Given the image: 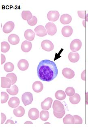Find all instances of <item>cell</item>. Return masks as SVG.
I'll return each instance as SVG.
<instances>
[{
  "label": "cell",
  "instance_id": "1",
  "mask_svg": "<svg viewBox=\"0 0 88 128\" xmlns=\"http://www.w3.org/2000/svg\"><path fill=\"white\" fill-rule=\"evenodd\" d=\"M37 73L38 77L41 80L50 82L57 77L58 70L54 62L44 60L39 62L37 66Z\"/></svg>",
  "mask_w": 88,
  "mask_h": 128
},
{
  "label": "cell",
  "instance_id": "2",
  "mask_svg": "<svg viewBox=\"0 0 88 128\" xmlns=\"http://www.w3.org/2000/svg\"><path fill=\"white\" fill-rule=\"evenodd\" d=\"M22 101L25 106L31 104L33 101V96L31 92H26L23 94L22 97Z\"/></svg>",
  "mask_w": 88,
  "mask_h": 128
},
{
  "label": "cell",
  "instance_id": "3",
  "mask_svg": "<svg viewBox=\"0 0 88 128\" xmlns=\"http://www.w3.org/2000/svg\"><path fill=\"white\" fill-rule=\"evenodd\" d=\"M82 46V42L80 40L76 39L73 40L71 42L70 45V48L72 51L75 52L79 50L81 48Z\"/></svg>",
  "mask_w": 88,
  "mask_h": 128
},
{
  "label": "cell",
  "instance_id": "4",
  "mask_svg": "<svg viewBox=\"0 0 88 128\" xmlns=\"http://www.w3.org/2000/svg\"><path fill=\"white\" fill-rule=\"evenodd\" d=\"M46 28L48 35L53 36L57 32V26L53 22H48L46 25Z\"/></svg>",
  "mask_w": 88,
  "mask_h": 128
},
{
  "label": "cell",
  "instance_id": "5",
  "mask_svg": "<svg viewBox=\"0 0 88 128\" xmlns=\"http://www.w3.org/2000/svg\"><path fill=\"white\" fill-rule=\"evenodd\" d=\"M41 47L45 51L50 52L53 50V44L49 40H44L43 41L41 44Z\"/></svg>",
  "mask_w": 88,
  "mask_h": 128
},
{
  "label": "cell",
  "instance_id": "6",
  "mask_svg": "<svg viewBox=\"0 0 88 128\" xmlns=\"http://www.w3.org/2000/svg\"><path fill=\"white\" fill-rule=\"evenodd\" d=\"M60 14L58 11H50L47 14L48 20L52 22H55L59 19Z\"/></svg>",
  "mask_w": 88,
  "mask_h": 128
},
{
  "label": "cell",
  "instance_id": "7",
  "mask_svg": "<svg viewBox=\"0 0 88 128\" xmlns=\"http://www.w3.org/2000/svg\"><path fill=\"white\" fill-rule=\"evenodd\" d=\"M28 116L32 120H36L39 118V111L35 108H31L28 112Z\"/></svg>",
  "mask_w": 88,
  "mask_h": 128
},
{
  "label": "cell",
  "instance_id": "8",
  "mask_svg": "<svg viewBox=\"0 0 88 128\" xmlns=\"http://www.w3.org/2000/svg\"><path fill=\"white\" fill-rule=\"evenodd\" d=\"M53 100L50 97H48L41 102V107L43 110H49L51 108Z\"/></svg>",
  "mask_w": 88,
  "mask_h": 128
},
{
  "label": "cell",
  "instance_id": "9",
  "mask_svg": "<svg viewBox=\"0 0 88 128\" xmlns=\"http://www.w3.org/2000/svg\"><path fill=\"white\" fill-rule=\"evenodd\" d=\"M52 108L54 111L57 112H61L65 110L64 106L61 102L58 100L54 102Z\"/></svg>",
  "mask_w": 88,
  "mask_h": 128
},
{
  "label": "cell",
  "instance_id": "10",
  "mask_svg": "<svg viewBox=\"0 0 88 128\" xmlns=\"http://www.w3.org/2000/svg\"><path fill=\"white\" fill-rule=\"evenodd\" d=\"M62 74L65 77L68 79H72L75 76L74 71L68 68H66L63 70Z\"/></svg>",
  "mask_w": 88,
  "mask_h": 128
},
{
  "label": "cell",
  "instance_id": "11",
  "mask_svg": "<svg viewBox=\"0 0 88 128\" xmlns=\"http://www.w3.org/2000/svg\"><path fill=\"white\" fill-rule=\"evenodd\" d=\"M36 35L39 37H44L47 35L46 28L42 25H39L35 28Z\"/></svg>",
  "mask_w": 88,
  "mask_h": 128
},
{
  "label": "cell",
  "instance_id": "12",
  "mask_svg": "<svg viewBox=\"0 0 88 128\" xmlns=\"http://www.w3.org/2000/svg\"><path fill=\"white\" fill-rule=\"evenodd\" d=\"M15 24L14 22L12 21H9L4 24L2 30L5 34H9L13 30Z\"/></svg>",
  "mask_w": 88,
  "mask_h": 128
},
{
  "label": "cell",
  "instance_id": "13",
  "mask_svg": "<svg viewBox=\"0 0 88 128\" xmlns=\"http://www.w3.org/2000/svg\"><path fill=\"white\" fill-rule=\"evenodd\" d=\"M12 85V82L8 77H2L1 78V87L2 88H10Z\"/></svg>",
  "mask_w": 88,
  "mask_h": 128
},
{
  "label": "cell",
  "instance_id": "14",
  "mask_svg": "<svg viewBox=\"0 0 88 128\" xmlns=\"http://www.w3.org/2000/svg\"><path fill=\"white\" fill-rule=\"evenodd\" d=\"M29 64L26 60L22 59L19 61L17 64V67L18 68L22 71L26 70L28 68Z\"/></svg>",
  "mask_w": 88,
  "mask_h": 128
},
{
  "label": "cell",
  "instance_id": "15",
  "mask_svg": "<svg viewBox=\"0 0 88 128\" xmlns=\"http://www.w3.org/2000/svg\"><path fill=\"white\" fill-rule=\"evenodd\" d=\"M61 32L63 36L68 38L72 36L73 33V29L70 26H65L62 28Z\"/></svg>",
  "mask_w": 88,
  "mask_h": 128
},
{
  "label": "cell",
  "instance_id": "16",
  "mask_svg": "<svg viewBox=\"0 0 88 128\" xmlns=\"http://www.w3.org/2000/svg\"><path fill=\"white\" fill-rule=\"evenodd\" d=\"M9 42L12 45H17L20 42V39L19 36L15 34H11L8 38Z\"/></svg>",
  "mask_w": 88,
  "mask_h": 128
},
{
  "label": "cell",
  "instance_id": "17",
  "mask_svg": "<svg viewBox=\"0 0 88 128\" xmlns=\"http://www.w3.org/2000/svg\"><path fill=\"white\" fill-rule=\"evenodd\" d=\"M33 90L36 93L41 92L44 88L42 83L39 81H36L33 83L32 86Z\"/></svg>",
  "mask_w": 88,
  "mask_h": 128
},
{
  "label": "cell",
  "instance_id": "18",
  "mask_svg": "<svg viewBox=\"0 0 88 128\" xmlns=\"http://www.w3.org/2000/svg\"><path fill=\"white\" fill-rule=\"evenodd\" d=\"M32 47L31 42L24 41L22 43L21 45V49L22 50L25 52H28L31 50Z\"/></svg>",
  "mask_w": 88,
  "mask_h": 128
},
{
  "label": "cell",
  "instance_id": "19",
  "mask_svg": "<svg viewBox=\"0 0 88 128\" xmlns=\"http://www.w3.org/2000/svg\"><path fill=\"white\" fill-rule=\"evenodd\" d=\"M20 103L19 99L17 97L10 98L8 102V105L11 108H16L18 106Z\"/></svg>",
  "mask_w": 88,
  "mask_h": 128
},
{
  "label": "cell",
  "instance_id": "20",
  "mask_svg": "<svg viewBox=\"0 0 88 128\" xmlns=\"http://www.w3.org/2000/svg\"><path fill=\"white\" fill-rule=\"evenodd\" d=\"M60 21L62 24H67L72 22V17L69 14H64L61 17Z\"/></svg>",
  "mask_w": 88,
  "mask_h": 128
},
{
  "label": "cell",
  "instance_id": "21",
  "mask_svg": "<svg viewBox=\"0 0 88 128\" xmlns=\"http://www.w3.org/2000/svg\"><path fill=\"white\" fill-rule=\"evenodd\" d=\"M35 33L32 30H27L25 31L24 36L25 39L29 41H33L35 37Z\"/></svg>",
  "mask_w": 88,
  "mask_h": 128
},
{
  "label": "cell",
  "instance_id": "22",
  "mask_svg": "<svg viewBox=\"0 0 88 128\" xmlns=\"http://www.w3.org/2000/svg\"><path fill=\"white\" fill-rule=\"evenodd\" d=\"M69 60L71 62L76 63L80 59L79 54L78 52H70L68 55Z\"/></svg>",
  "mask_w": 88,
  "mask_h": 128
},
{
  "label": "cell",
  "instance_id": "23",
  "mask_svg": "<svg viewBox=\"0 0 88 128\" xmlns=\"http://www.w3.org/2000/svg\"><path fill=\"white\" fill-rule=\"evenodd\" d=\"M13 114L17 117H21L25 114V110L22 106H19L13 110Z\"/></svg>",
  "mask_w": 88,
  "mask_h": 128
},
{
  "label": "cell",
  "instance_id": "24",
  "mask_svg": "<svg viewBox=\"0 0 88 128\" xmlns=\"http://www.w3.org/2000/svg\"><path fill=\"white\" fill-rule=\"evenodd\" d=\"M64 124H74L75 122V119L74 116L70 114H67L63 119Z\"/></svg>",
  "mask_w": 88,
  "mask_h": 128
},
{
  "label": "cell",
  "instance_id": "25",
  "mask_svg": "<svg viewBox=\"0 0 88 128\" xmlns=\"http://www.w3.org/2000/svg\"><path fill=\"white\" fill-rule=\"evenodd\" d=\"M70 101L72 104H76L79 103L81 101V98L80 96L78 94L75 93L72 96L70 97Z\"/></svg>",
  "mask_w": 88,
  "mask_h": 128
},
{
  "label": "cell",
  "instance_id": "26",
  "mask_svg": "<svg viewBox=\"0 0 88 128\" xmlns=\"http://www.w3.org/2000/svg\"><path fill=\"white\" fill-rule=\"evenodd\" d=\"M55 98L58 100H63L66 97L65 92L62 90H58L55 94Z\"/></svg>",
  "mask_w": 88,
  "mask_h": 128
},
{
  "label": "cell",
  "instance_id": "27",
  "mask_svg": "<svg viewBox=\"0 0 88 128\" xmlns=\"http://www.w3.org/2000/svg\"><path fill=\"white\" fill-rule=\"evenodd\" d=\"M22 17L23 20L28 21L31 20L33 16L30 11H23L22 12Z\"/></svg>",
  "mask_w": 88,
  "mask_h": 128
},
{
  "label": "cell",
  "instance_id": "28",
  "mask_svg": "<svg viewBox=\"0 0 88 128\" xmlns=\"http://www.w3.org/2000/svg\"><path fill=\"white\" fill-rule=\"evenodd\" d=\"M7 92L11 95H16L18 93V88L16 85H13L10 89H7Z\"/></svg>",
  "mask_w": 88,
  "mask_h": 128
},
{
  "label": "cell",
  "instance_id": "29",
  "mask_svg": "<svg viewBox=\"0 0 88 128\" xmlns=\"http://www.w3.org/2000/svg\"><path fill=\"white\" fill-rule=\"evenodd\" d=\"M10 49V45L6 42L1 43V51L2 52H7Z\"/></svg>",
  "mask_w": 88,
  "mask_h": 128
},
{
  "label": "cell",
  "instance_id": "30",
  "mask_svg": "<svg viewBox=\"0 0 88 128\" xmlns=\"http://www.w3.org/2000/svg\"><path fill=\"white\" fill-rule=\"evenodd\" d=\"M49 116H50V115L48 111L44 110L41 112L40 118L42 120L44 121L47 120L49 118Z\"/></svg>",
  "mask_w": 88,
  "mask_h": 128
},
{
  "label": "cell",
  "instance_id": "31",
  "mask_svg": "<svg viewBox=\"0 0 88 128\" xmlns=\"http://www.w3.org/2000/svg\"><path fill=\"white\" fill-rule=\"evenodd\" d=\"M4 69L6 72H12L14 69V65L11 62H7L4 64Z\"/></svg>",
  "mask_w": 88,
  "mask_h": 128
},
{
  "label": "cell",
  "instance_id": "32",
  "mask_svg": "<svg viewBox=\"0 0 88 128\" xmlns=\"http://www.w3.org/2000/svg\"><path fill=\"white\" fill-rule=\"evenodd\" d=\"M6 77L9 78L11 79L12 82V85H13L14 84H15L17 80V77L16 75L13 73H11L8 74L6 75Z\"/></svg>",
  "mask_w": 88,
  "mask_h": 128
},
{
  "label": "cell",
  "instance_id": "33",
  "mask_svg": "<svg viewBox=\"0 0 88 128\" xmlns=\"http://www.w3.org/2000/svg\"><path fill=\"white\" fill-rule=\"evenodd\" d=\"M65 93L69 96H72L75 94V90L73 87H68L65 90Z\"/></svg>",
  "mask_w": 88,
  "mask_h": 128
},
{
  "label": "cell",
  "instance_id": "34",
  "mask_svg": "<svg viewBox=\"0 0 88 128\" xmlns=\"http://www.w3.org/2000/svg\"><path fill=\"white\" fill-rule=\"evenodd\" d=\"M9 98V95L5 92H1V103L3 104L7 102Z\"/></svg>",
  "mask_w": 88,
  "mask_h": 128
},
{
  "label": "cell",
  "instance_id": "35",
  "mask_svg": "<svg viewBox=\"0 0 88 128\" xmlns=\"http://www.w3.org/2000/svg\"><path fill=\"white\" fill-rule=\"evenodd\" d=\"M29 25L31 26L36 25L37 22V19L35 16H33L31 20L27 21Z\"/></svg>",
  "mask_w": 88,
  "mask_h": 128
},
{
  "label": "cell",
  "instance_id": "36",
  "mask_svg": "<svg viewBox=\"0 0 88 128\" xmlns=\"http://www.w3.org/2000/svg\"><path fill=\"white\" fill-rule=\"evenodd\" d=\"M54 115L56 117L58 118H61L64 116L65 114V110H64L63 112H55L54 110L53 111Z\"/></svg>",
  "mask_w": 88,
  "mask_h": 128
},
{
  "label": "cell",
  "instance_id": "37",
  "mask_svg": "<svg viewBox=\"0 0 88 128\" xmlns=\"http://www.w3.org/2000/svg\"><path fill=\"white\" fill-rule=\"evenodd\" d=\"M74 119H75V124H82L83 121L82 118L78 115H74Z\"/></svg>",
  "mask_w": 88,
  "mask_h": 128
},
{
  "label": "cell",
  "instance_id": "38",
  "mask_svg": "<svg viewBox=\"0 0 88 128\" xmlns=\"http://www.w3.org/2000/svg\"><path fill=\"white\" fill-rule=\"evenodd\" d=\"M86 12L85 11H78V16L81 18L85 19V16H86Z\"/></svg>",
  "mask_w": 88,
  "mask_h": 128
},
{
  "label": "cell",
  "instance_id": "39",
  "mask_svg": "<svg viewBox=\"0 0 88 128\" xmlns=\"http://www.w3.org/2000/svg\"><path fill=\"white\" fill-rule=\"evenodd\" d=\"M6 120V116L3 113H1V124H3Z\"/></svg>",
  "mask_w": 88,
  "mask_h": 128
},
{
  "label": "cell",
  "instance_id": "40",
  "mask_svg": "<svg viewBox=\"0 0 88 128\" xmlns=\"http://www.w3.org/2000/svg\"><path fill=\"white\" fill-rule=\"evenodd\" d=\"M6 60L5 56L4 55L1 54V65L3 64Z\"/></svg>",
  "mask_w": 88,
  "mask_h": 128
},
{
  "label": "cell",
  "instance_id": "41",
  "mask_svg": "<svg viewBox=\"0 0 88 128\" xmlns=\"http://www.w3.org/2000/svg\"><path fill=\"white\" fill-rule=\"evenodd\" d=\"M81 78L83 80H85V70L83 71L81 75Z\"/></svg>",
  "mask_w": 88,
  "mask_h": 128
},
{
  "label": "cell",
  "instance_id": "42",
  "mask_svg": "<svg viewBox=\"0 0 88 128\" xmlns=\"http://www.w3.org/2000/svg\"><path fill=\"white\" fill-rule=\"evenodd\" d=\"M85 103L87 105H88V92L85 94Z\"/></svg>",
  "mask_w": 88,
  "mask_h": 128
},
{
  "label": "cell",
  "instance_id": "43",
  "mask_svg": "<svg viewBox=\"0 0 88 128\" xmlns=\"http://www.w3.org/2000/svg\"><path fill=\"white\" fill-rule=\"evenodd\" d=\"M14 124L15 123L13 121L11 120H8L5 123V124Z\"/></svg>",
  "mask_w": 88,
  "mask_h": 128
},
{
  "label": "cell",
  "instance_id": "44",
  "mask_svg": "<svg viewBox=\"0 0 88 128\" xmlns=\"http://www.w3.org/2000/svg\"><path fill=\"white\" fill-rule=\"evenodd\" d=\"M33 124V123L29 121H26L24 123V124Z\"/></svg>",
  "mask_w": 88,
  "mask_h": 128
},
{
  "label": "cell",
  "instance_id": "45",
  "mask_svg": "<svg viewBox=\"0 0 88 128\" xmlns=\"http://www.w3.org/2000/svg\"><path fill=\"white\" fill-rule=\"evenodd\" d=\"M85 20L87 22H88V14H86V16H85Z\"/></svg>",
  "mask_w": 88,
  "mask_h": 128
},
{
  "label": "cell",
  "instance_id": "46",
  "mask_svg": "<svg viewBox=\"0 0 88 128\" xmlns=\"http://www.w3.org/2000/svg\"><path fill=\"white\" fill-rule=\"evenodd\" d=\"M50 124V123H49V122H46V123H45V124Z\"/></svg>",
  "mask_w": 88,
  "mask_h": 128
}]
</instances>
